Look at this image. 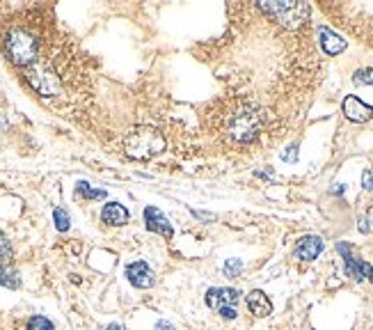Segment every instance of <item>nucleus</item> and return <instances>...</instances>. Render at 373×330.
Listing matches in <instances>:
<instances>
[{"label": "nucleus", "mask_w": 373, "mask_h": 330, "mask_svg": "<svg viewBox=\"0 0 373 330\" xmlns=\"http://www.w3.org/2000/svg\"><path fill=\"white\" fill-rule=\"evenodd\" d=\"M202 124L222 149L247 151L277 142L288 122L254 99L225 95L202 108Z\"/></svg>", "instance_id": "1"}, {"label": "nucleus", "mask_w": 373, "mask_h": 330, "mask_svg": "<svg viewBox=\"0 0 373 330\" xmlns=\"http://www.w3.org/2000/svg\"><path fill=\"white\" fill-rule=\"evenodd\" d=\"M320 9L339 28L373 46V3H320Z\"/></svg>", "instance_id": "2"}, {"label": "nucleus", "mask_w": 373, "mask_h": 330, "mask_svg": "<svg viewBox=\"0 0 373 330\" xmlns=\"http://www.w3.org/2000/svg\"><path fill=\"white\" fill-rule=\"evenodd\" d=\"M124 154L136 161H149L165 149V138L153 127H136L131 129L121 140Z\"/></svg>", "instance_id": "3"}, {"label": "nucleus", "mask_w": 373, "mask_h": 330, "mask_svg": "<svg viewBox=\"0 0 373 330\" xmlns=\"http://www.w3.org/2000/svg\"><path fill=\"white\" fill-rule=\"evenodd\" d=\"M238 301H241V292L232 287H211L206 292V305L215 309L222 319H236L238 316Z\"/></svg>", "instance_id": "4"}, {"label": "nucleus", "mask_w": 373, "mask_h": 330, "mask_svg": "<svg viewBox=\"0 0 373 330\" xmlns=\"http://www.w3.org/2000/svg\"><path fill=\"white\" fill-rule=\"evenodd\" d=\"M337 250L339 255L344 257V264H346V271L353 280L362 282V280H371L373 282V266L364 260H357L353 255V247L348 243H337Z\"/></svg>", "instance_id": "5"}, {"label": "nucleus", "mask_w": 373, "mask_h": 330, "mask_svg": "<svg viewBox=\"0 0 373 330\" xmlns=\"http://www.w3.org/2000/svg\"><path fill=\"white\" fill-rule=\"evenodd\" d=\"M320 252H323V239L316 234H309V236H303V239H298V243L293 247V257L300 262H314Z\"/></svg>", "instance_id": "6"}, {"label": "nucleus", "mask_w": 373, "mask_h": 330, "mask_svg": "<svg viewBox=\"0 0 373 330\" xmlns=\"http://www.w3.org/2000/svg\"><path fill=\"white\" fill-rule=\"evenodd\" d=\"M126 277L129 282L133 287L138 289H151L153 284H156V275H153V271L149 268L147 262H133L126 266Z\"/></svg>", "instance_id": "7"}, {"label": "nucleus", "mask_w": 373, "mask_h": 330, "mask_svg": "<svg viewBox=\"0 0 373 330\" xmlns=\"http://www.w3.org/2000/svg\"><path fill=\"white\" fill-rule=\"evenodd\" d=\"M341 110H344V115H346L350 122H357V124L369 122V119L373 117V108L369 106V103L360 101V99L353 97V95H348V97L344 99V103H341Z\"/></svg>", "instance_id": "8"}, {"label": "nucleus", "mask_w": 373, "mask_h": 330, "mask_svg": "<svg viewBox=\"0 0 373 330\" xmlns=\"http://www.w3.org/2000/svg\"><path fill=\"white\" fill-rule=\"evenodd\" d=\"M318 41H320V48H323L325 55H339V53H344L346 46H348V41L344 37L337 35L335 30H330L325 26L318 28Z\"/></svg>", "instance_id": "9"}, {"label": "nucleus", "mask_w": 373, "mask_h": 330, "mask_svg": "<svg viewBox=\"0 0 373 330\" xmlns=\"http://www.w3.org/2000/svg\"><path fill=\"white\" fill-rule=\"evenodd\" d=\"M144 223H147V230H149V232H158V234L165 236V239H172V234H174L172 225H170V220L165 218V215L156 209V206H147V209H144Z\"/></svg>", "instance_id": "10"}, {"label": "nucleus", "mask_w": 373, "mask_h": 330, "mask_svg": "<svg viewBox=\"0 0 373 330\" xmlns=\"http://www.w3.org/2000/svg\"><path fill=\"white\" fill-rule=\"evenodd\" d=\"M247 309L256 316V319H264L273 312V303H271V298H268L261 289H252L250 294H247Z\"/></svg>", "instance_id": "11"}, {"label": "nucleus", "mask_w": 373, "mask_h": 330, "mask_svg": "<svg viewBox=\"0 0 373 330\" xmlns=\"http://www.w3.org/2000/svg\"><path fill=\"white\" fill-rule=\"evenodd\" d=\"M101 220L106 225H112V227L126 225L129 223V209H126V206H121L119 202H110V204L103 206Z\"/></svg>", "instance_id": "12"}, {"label": "nucleus", "mask_w": 373, "mask_h": 330, "mask_svg": "<svg viewBox=\"0 0 373 330\" xmlns=\"http://www.w3.org/2000/svg\"><path fill=\"white\" fill-rule=\"evenodd\" d=\"M0 284L7 287V289H18L21 287V277L16 271H9L3 264H0Z\"/></svg>", "instance_id": "13"}, {"label": "nucleus", "mask_w": 373, "mask_h": 330, "mask_svg": "<svg viewBox=\"0 0 373 330\" xmlns=\"http://www.w3.org/2000/svg\"><path fill=\"white\" fill-rule=\"evenodd\" d=\"M76 195H80V198H87V200H103V198H106V191H94L87 181H80L76 186Z\"/></svg>", "instance_id": "14"}, {"label": "nucleus", "mask_w": 373, "mask_h": 330, "mask_svg": "<svg viewBox=\"0 0 373 330\" xmlns=\"http://www.w3.org/2000/svg\"><path fill=\"white\" fill-rule=\"evenodd\" d=\"M28 330H55V326H53V321H50V319L37 314V316H30Z\"/></svg>", "instance_id": "15"}, {"label": "nucleus", "mask_w": 373, "mask_h": 330, "mask_svg": "<svg viewBox=\"0 0 373 330\" xmlns=\"http://www.w3.org/2000/svg\"><path fill=\"white\" fill-rule=\"evenodd\" d=\"M12 257H14V250H12V243L7 241V236L0 232V264H7V262H12Z\"/></svg>", "instance_id": "16"}, {"label": "nucleus", "mask_w": 373, "mask_h": 330, "mask_svg": "<svg viewBox=\"0 0 373 330\" xmlns=\"http://www.w3.org/2000/svg\"><path fill=\"white\" fill-rule=\"evenodd\" d=\"M53 220H55V227H58L60 232H67L69 227H71V218H69V213H67L65 209H60V206H58V209L53 211Z\"/></svg>", "instance_id": "17"}, {"label": "nucleus", "mask_w": 373, "mask_h": 330, "mask_svg": "<svg viewBox=\"0 0 373 330\" xmlns=\"http://www.w3.org/2000/svg\"><path fill=\"white\" fill-rule=\"evenodd\" d=\"M353 82L355 85H373V69H357L353 74Z\"/></svg>", "instance_id": "18"}, {"label": "nucleus", "mask_w": 373, "mask_h": 330, "mask_svg": "<svg viewBox=\"0 0 373 330\" xmlns=\"http://www.w3.org/2000/svg\"><path fill=\"white\" fill-rule=\"evenodd\" d=\"M243 273V262L241 260H227L225 264V275L227 277H238Z\"/></svg>", "instance_id": "19"}, {"label": "nucleus", "mask_w": 373, "mask_h": 330, "mask_svg": "<svg viewBox=\"0 0 373 330\" xmlns=\"http://www.w3.org/2000/svg\"><path fill=\"white\" fill-rule=\"evenodd\" d=\"M362 188H364V191H371L373 188V174H371V170L362 172Z\"/></svg>", "instance_id": "20"}, {"label": "nucleus", "mask_w": 373, "mask_h": 330, "mask_svg": "<svg viewBox=\"0 0 373 330\" xmlns=\"http://www.w3.org/2000/svg\"><path fill=\"white\" fill-rule=\"evenodd\" d=\"M193 211V215H197V218H202V220H213V213H204V211H195V209H190Z\"/></svg>", "instance_id": "21"}, {"label": "nucleus", "mask_w": 373, "mask_h": 330, "mask_svg": "<svg viewBox=\"0 0 373 330\" xmlns=\"http://www.w3.org/2000/svg\"><path fill=\"white\" fill-rule=\"evenodd\" d=\"M153 330H177V328H174L170 321H158V324H156V328H153Z\"/></svg>", "instance_id": "22"}, {"label": "nucleus", "mask_w": 373, "mask_h": 330, "mask_svg": "<svg viewBox=\"0 0 373 330\" xmlns=\"http://www.w3.org/2000/svg\"><path fill=\"white\" fill-rule=\"evenodd\" d=\"M360 232H369V225L364 218H360Z\"/></svg>", "instance_id": "23"}, {"label": "nucleus", "mask_w": 373, "mask_h": 330, "mask_svg": "<svg viewBox=\"0 0 373 330\" xmlns=\"http://www.w3.org/2000/svg\"><path fill=\"white\" fill-rule=\"evenodd\" d=\"M106 330H124V326H119V324H110Z\"/></svg>", "instance_id": "24"}, {"label": "nucleus", "mask_w": 373, "mask_h": 330, "mask_svg": "<svg viewBox=\"0 0 373 330\" xmlns=\"http://www.w3.org/2000/svg\"><path fill=\"white\" fill-rule=\"evenodd\" d=\"M367 220H371V223H373V204L369 206V211H367Z\"/></svg>", "instance_id": "25"}]
</instances>
